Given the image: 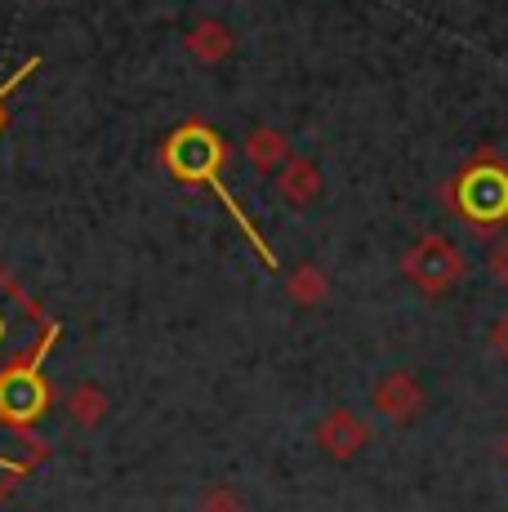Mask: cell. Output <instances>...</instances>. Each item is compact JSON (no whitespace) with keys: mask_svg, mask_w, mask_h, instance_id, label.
Listing matches in <instances>:
<instances>
[{"mask_svg":"<svg viewBox=\"0 0 508 512\" xmlns=\"http://www.w3.org/2000/svg\"><path fill=\"white\" fill-rule=\"evenodd\" d=\"M219 161H223V143L214 139L210 130H201V125H188L183 134H174V143H170V170L179 174V179H192V183H210L214 187V196H219L223 205H228V214L241 223V232L254 241V250L268 259V268H277V254L268 250V245L259 241V232H254V223L241 214V205L232 201V192L223 187L219 179Z\"/></svg>","mask_w":508,"mask_h":512,"instance_id":"cell-1","label":"cell"},{"mask_svg":"<svg viewBox=\"0 0 508 512\" xmlns=\"http://www.w3.org/2000/svg\"><path fill=\"white\" fill-rule=\"evenodd\" d=\"M50 406V388L41 379V352L27 366H14L0 374V419L5 423H32Z\"/></svg>","mask_w":508,"mask_h":512,"instance_id":"cell-2","label":"cell"},{"mask_svg":"<svg viewBox=\"0 0 508 512\" xmlns=\"http://www.w3.org/2000/svg\"><path fill=\"white\" fill-rule=\"evenodd\" d=\"M402 268H406V277L415 285H424L428 294H442L464 277V254H459L451 241H442V236H424L419 245H410Z\"/></svg>","mask_w":508,"mask_h":512,"instance_id":"cell-3","label":"cell"},{"mask_svg":"<svg viewBox=\"0 0 508 512\" xmlns=\"http://www.w3.org/2000/svg\"><path fill=\"white\" fill-rule=\"evenodd\" d=\"M370 401H375L379 415H388L393 423H406V419L419 415L424 392H419L415 374H384V379L375 383V392H370Z\"/></svg>","mask_w":508,"mask_h":512,"instance_id":"cell-4","label":"cell"},{"mask_svg":"<svg viewBox=\"0 0 508 512\" xmlns=\"http://www.w3.org/2000/svg\"><path fill=\"white\" fill-rule=\"evenodd\" d=\"M464 210L473 214V219L491 223V219H504L508 214V179L495 170H477L468 174L464 183Z\"/></svg>","mask_w":508,"mask_h":512,"instance_id":"cell-5","label":"cell"},{"mask_svg":"<svg viewBox=\"0 0 508 512\" xmlns=\"http://www.w3.org/2000/svg\"><path fill=\"white\" fill-rule=\"evenodd\" d=\"M366 441H370V428L353 415V410H330L326 423L317 428V446L326 450L330 459H353Z\"/></svg>","mask_w":508,"mask_h":512,"instance_id":"cell-6","label":"cell"},{"mask_svg":"<svg viewBox=\"0 0 508 512\" xmlns=\"http://www.w3.org/2000/svg\"><path fill=\"white\" fill-rule=\"evenodd\" d=\"M281 196L290 205H308L317 196V170L308 161H290V170L281 174Z\"/></svg>","mask_w":508,"mask_h":512,"instance_id":"cell-7","label":"cell"},{"mask_svg":"<svg viewBox=\"0 0 508 512\" xmlns=\"http://www.w3.org/2000/svg\"><path fill=\"white\" fill-rule=\"evenodd\" d=\"M67 410H72L76 423H85V428H90V423H99L107 415V397L94 388V383H81V388L67 397Z\"/></svg>","mask_w":508,"mask_h":512,"instance_id":"cell-8","label":"cell"},{"mask_svg":"<svg viewBox=\"0 0 508 512\" xmlns=\"http://www.w3.org/2000/svg\"><path fill=\"white\" fill-rule=\"evenodd\" d=\"M281 152H286V147H281V139L272 130H254V139H250V161L259 165V170H272V165L281 161Z\"/></svg>","mask_w":508,"mask_h":512,"instance_id":"cell-9","label":"cell"},{"mask_svg":"<svg viewBox=\"0 0 508 512\" xmlns=\"http://www.w3.org/2000/svg\"><path fill=\"white\" fill-rule=\"evenodd\" d=\"M197 512H246V504H241V495L232 486H210L201 495Z\"/></svg>","mask_w":508,"mask_h":512,"instance_id":"cell-10","label":"cell"},{"mask_svg":"<svg viewBox=\"0 0 508 512\" xmlns=\"http://www.w3.org/2000/svg\"><path fill=\"white\" fill-rule=\"evenodd\" d=\"M192 49H197V54H205V63H214V58L223 54V32L214 23H201L197 32H192Z\"/></svg>","mask_w":508,"mask_h":512,"instance_id":"cell-11","label":"cell"},{"mask_svg":"<svg viewBox=\"0 0 508 512\" xmlns=\"http://www.w3.org/2000/svg\"><path fill=\"white\" fill-rule=\"evenodd\" d=\"M295 299L299 303H317L321 299V281H317V272L304 268V277H295Z\"/></svg>","mask_w":508,"mask_h":512,"instance_id":"cell-12","label":"cell"},{"mask_svg":"<svg viewBox=\"0 0 508 512\" xmlns=\"http://www.w3.org/2000/svg\"><path fill=\"white\" fill-rule=\"evenodd\" d=\"M27 72H36V58H27V63H23V67H18V72H14V76H9V81H5V85H0V130H5V94H9V90H14V85H18V81H23V76H27Z\"/></svg>","mask_w":508,"mask_h":512,"instance_id":"cell-13","label":"cell"},{"mask_svg":"<svg viewBox=\"0 0 508 512\" xmlns=\"http://www.w3.org/2000/svg\"><path fill=\"white\" fill-rule=\"evenodd\" d=\"M491 343H495V352L508 361V317L495 321V330H491Z\"/></svg>","mask_w":508,"mask_h":512,"instance_id":"cell-14","label":"cell"},{"mask_svg":"<svg viewBox=\"0 0 508 512\" xmlns=\"http://www.w3.org/2000/svg\"><path fill=\"white\" fill-rule=\"evenodd\" d=\"M491 272L500 277V285H508V241L495 250V259H491Z\"/></svg>","mask_w":508,"mask_h":512,"instance_id":"cell-15","label":"cell"},{"mask_svg":"<svg viewBox=\"0 0 508 512\" xmlns=\"http://www.w3.org/2000/svg\"><path fill=\"white\" fill-rule=\"evenodd\" d=\"M5 334H9V330H5V317H0V348H5Z\"/></svg>","mask_w":508,"mask_h":512,"instance_id":"cell-16","label":"cell"}]
</instances>
